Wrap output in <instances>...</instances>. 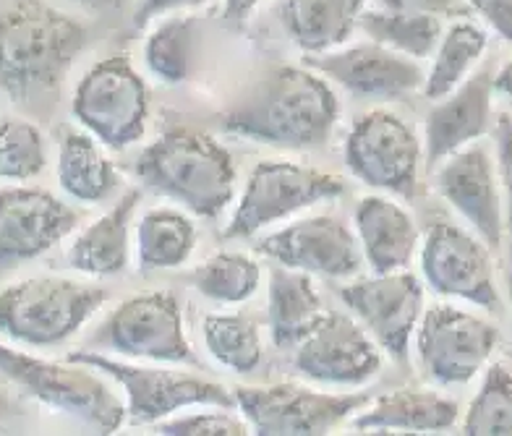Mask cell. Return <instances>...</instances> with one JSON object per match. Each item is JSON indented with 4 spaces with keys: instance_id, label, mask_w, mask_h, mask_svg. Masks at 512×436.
<instances>
[{
    "instance_id": "cell-1",
    "label": "cell",
    "mask_w": 512,
    "mask_h": 436,
    "mask_svg": "<svg viewBox=\"0 0 512 436\" xmlns=\"http://www.w3.org/2000/svg\"><path fill=\"white\" fill-rule=\"evenodd\" d=\"M340 121V100L309 68L277 66L254 81L223 115L228 134L283 149H317Z\"/></svg>"
},
{
    "instance_id": "cell-2",
    "label": "cell",
    "mask_w": 512,
    "mask_h": 436,
    "mask_svg": "<svg viewBox=\"0 0 512 436\" xmlns=\"http://www.w3.org/2000/svg\"><path fill=\"white\" fill-rule=\"evenodd\" d=\"M87 40V27L61 8L16 0L0 11V92L16 105L55 92Z\"/></svg>"
},
{
    "instance_id": "cell-3",
    "label": "cell",
    "mask_w": 512,
    "mask_h": 436,
    "mask_svg": "<svg viewBox=\"0 0 512 436\" xmlns=\"http://www.w3.org/2000/svg\"><path fill=\"white\" fill-rule=\"evenodd\" d=\"M136 175L155 194L212 220L233 202L238 170L233 155L215 136L176 126L139 155Z\"/></svg>"
},
{
    "instance_id": "cell-4",
    "label": "cell",
    "mask_w": 512,
    "mask_h": 436,
    "mask_svg": "<svg viewBox=\"0 0 512 436\" xmlns=\"http://www.w3.org/2000/svg\"><path fill=\"white\" fill-rule=\"evenodd\" d=\"M0 374L37 403L76 418L95 434H115L126 423V400L92 366L55 363L0 343Z\"/></svg>"
},
{
    "instance_id": "cell-5",
    "label": "cell",
    "mask_w": 512,
    "mask_h": 436,
    "mask_svg": "<svg viewBox=\"0 0 512 436\" xmlns=\"http://www.w3.org/2000/svg\"><path fill=\"white\" fill-rule=\"evenodd\" d=\"M108 290L71 277L45 275L0 290V332L14 343L53 348L68 343L108 301Z\"/></svg>"
},
{
    "instance_id": "cell-6",
    "label": "cell",
    "mask_w": 512,
    "mask_h": 436,
    "mask_svg": "<svg viewBox=\"0 0 512 436\" xmlns=\"http://www.w3.org/2000/svg\"><path fill=\"white\" fill-rule=\"evenodd\" d=\"M68 361L92 366L100 374H108L115 384H121L126 400V421L157 423L176 416L183 408H236V397L220 382L207 376L191 374L178 369H157V366H139V363L118 361V358L100 356L92 350L71 353Z\"/></svg>"
},
{
    "instance_id": "cell-7",
    "label": "cell",
    "mask_w": 512,
    "mask_h": 436,
    "mask_svg": "<svg viewBox=\"0 0 512 436\" xmlns=\"http://www.w3.org/2000/svg\"><path fill=\"white\" fill-rule=\"evenodd\" d=\"M71 110L102 147L126 149L147 134V84L126 55H110L81 76Z\"/></svg>"
},
{
    "instance_id": "cell-8",
    "label": "cell",
    "mask_w": 512,
    "mask_h": 436,
    "mask_svg": "<svg viewBox=\"0 0 512 436\" xmlns=\"http://www.w3.org/2000/svg\"><path fill=\"white\" fill-rule=\"evenodd\" d=\"M236 408L256 436L332 434L369 403L366 392H319L304 384L280 382L236 387Z\"/></svg>"
},
{
    "instance_id": "cell-9",
    "label": "cell",
    "mask_w": 512,
    "mask_h": 436,
    "mask_svg": "<svg viewBox=\"0 0 512 436\" xmlns=\"http://www.w3.org/2000/svg\"><path fill=\"white\" fill-rule=\"evenodd\" d=\"M343 194L345 183L332 173L288 160L259 162L243 186L236 215L225 228V238H249L272 222Z\"/></svg>"
},
{
    "instance_id": "cell-10",
    "label": "cell",
    "mask_w": 512,
    "mask_h": 436,
    "mask_svg": "<svg viewBox=\"0 0 512 436\" xmlns=\"http://www.w3.org/2000/svg\"><path fill=\"white\" fill-rule=\"evenodd\" d=\"M424 147L411 123L390 110H371L345 139V165L358 181L411 202L418 191Z\"/></svg>"
},
{
    "instance_id": "cell-11",
    "label": "cell",
    "mask_w": 512,
    "mask_h": 436,
    "mask_svg": "<svg viewBox=\"0 0 512 436\" xmlns=\"http://www.w3.org/2000/svg\"><path fill=\"white\" fill-rule=\"evenodd\" d=\"M416 350L426 376L442 387H463L497 350L499 329L455 306H432L418 322Z\"/></svg>"
},
{
    "instance_id": "cell-12",
    "label": "cell",
    "mask_w": 512,
    "mask_h": 436,
    "mask_svg": "<svg viewBox=\"0 0 512 436\" xmlns=\"http://www.w3.org/2000/svg\"><path fill=\"white\" fill-rule=\"evenodd\" d=\"M95 343L115 350L118 356L139 358V361H194V350L183 329L181 306L176 296L165 290L126 298L108 316V322L102 324Z\"/></svg>"
},
{
    "instance_id": "cell-13",
    "label": "cell",
    "mask_w": 512,
    "mask_h": 436,
    "mask_svg": "<svg viewBox=\"0 0 512 436\" xmlns=\"http://www.w3.org/2000/svg\"><path fill=\"white\" fill-rule=\"evenodd\" d=\"M421 269L439 296L460 298L492 314L502 311L489 246L468 230L450 222L432 225L421 249Z\"/></svg>"
},
{
    "instance_id": "cell-14",
    "label": "cell",
    "mask_w": 512,
    "mask_h": 436,
    "mask_svg": "<svg viewBox=\"0 0 512 436\" xmlns=\"http://www.w3.org/2000/svg\"><path fill=\"white\" fill-rule=\"evenodd\" d=\"M345 306L358 316L382 353L408 363L411 337L424 314V285L408 269L351 282L340 290Z\"/></svg>"
},
{
    "instance_id": "cell-15",
    "label": "cell",
    "mask_w": 512,
    "mask_h": 436,
    "mask_svg": "<svg viewBox=\"0 0 512 436\" xmlns=\"http://www.w3.org/2000/svg\"><path fill=\"white\" fill-rule=\"evenodd\" d=\"M293 363L309 382L361 387L382 371V348L358 319L324 311L317 327L296 345Z\"/></svg>"
},
{
    "instance_id": "cell-16",
    "label": "cell",
    "mask_w": 512,
    "mask_h": 436,
    "mask_svg": "<svg viewBox=\"0 0 512 436\" xmlns=\"http://www.w3.org/2000/svg\"><path fill=\"white\" fill-rule=\"evenodd\" d=\"M254 249L283 267L330 280L358 275L364 262L356 235L340 217L332 215L290 222L288 228L264 235L262 241L254 243Z\"/></svg>"
},
{
    "instance_id": "cell-17",
    "label": "cell",
    "mask_w": 512,
    "mask_h": 436,
    "mask_svg": "<svg viewBox=\"0 0 512 436\" xmlns=\"http://www.w3.org/2000/svg\"><path fill=\"white\" fill-rule=\"evenodd\" d=\"M434 188L463 217L489 249L505 241V199L499 191L492 152L484 144H468L437 165Z\"/></svg>"
},
{
    "instance_id": "cell-18",
    "label": "cell",
    "mask_w": 512,
    "mask_h": 436,
    "mask_svg": "<svg viewBox=\"0 0 512 436\" xmlns=\"http://www.w3.org/2000/svg\"><path fill=\"white\" fill-rule=\"evenodd\" d=\"M76 222V209L45 188H0V269L48 254Z\"/></svg>"
},
{
    "instance_id": "cell-19",
    "label": "cell",
    "mask_w": 512,
    "mask_h": 436,
    "mask_svg": "<svg viewBox=\"0 0 512 436\" xmlns=\"http://www.w3.org/2000/svg\"><path fill=\"white\" fill-rule=\"evenodd\" d=\"M306 66L364 100H400L424 87L426 81L416 58L371 40L364 45L337 47L330 53L306 55Z\"/></svg>"
},
{
    "instance_id": "cell-20",
    "label": "cell",
    "mask_w": 512,
    "mask_h": 436,
    "mask_svg": "<svg viewBox=\"0 0 512 436\" xmlns=\"http://www.w3.org/2000/svg\"><path fill=\"white\" fill-rule=\"evenodd\" d=\"M492 100L494 74L489 68L471 74L458 89L437 100L426 118V170H434L439 162L481 139L492 128Z\"/></svg>"
},
{
    "instance_id": "cell-21",
    "label": "cell",
    "mask_w": 512,
    "mask_h": 436,
    "mask_svg": "<svg viewBox=\"0 0 512 436\" xmlns=\"http://www.w3.org/2000/svg\"><path fill=\"white\" fill-rule=\"evenodd\" d=\"M361 254L374 275L408 269L421 241V230L408 209L387 196H366L356 209Z\"/></svg>"
},
{
    "instance_id": "cell-22",
    "label": "cell",
    "mask_w": 512,
    "mask_h": 436,
    "mask_svg": "<svg viewBox=\"0 0 512 436\" xmlns=\"http://www.w3.org/2000/svg\"><path fill=\"white\" fill-rule=\"evenodd\" d=\"M460 405L437 390H392L377 403L358 410L353 429L358 431H405V434H437L458 423Z\"/></svg>"
},
{
    "instance_id": "cell-23",
    "label": "cell",
    "mask_w": 512,
    "mask_h": 436,
    "mask_svg": "<svg viewBox=\"0 0 512 436\" xmlns=\"http://www.w3.org/2000/svg\"><path fill=\"white\" fill-rule=\"evenodd\" d=\"M139 199L142 191L131 188L110 212L81 230L68 246V267L87 277H113L126 272L128 238H131V222Z\"/></svg>"
},
{
    "instance_id": "cell-24",
    "label": "cell",
    "mask_w": 512,
    "mask_h": 436,
    "mask_svg": "<svg viewBox=\"0 0 512 436\" xmlns=\"http://www.w3.org/2000/svg\"><path fill=\"white\" fill-rule=\"evenodd\" d=\"M366 0H283L280 24L304 53L319 55L351 40Z\"/></svg>"
},
{
    "instance_id": "cell-25",
    "label": "cell",
    "mask_w": 512,
    "mask_h": 436,
    "mask_svg": "<svg viewBox=\"0 0 512 436\" xmlns=\"http://www.w3.org/2000/svg\"><path fill=\"white\" fill-rule=\"evenodd\" d=\"M324 314L322 296L314 288L311 275L301 269L277 264L270 269L267 285V324L275 348H296Z\"/></svg>"
},
{
    "instance_id": "cell-26",
    "label": "cell",
    "mask_w": 512,
    "mask_h": 436,
    "mask_svg": "<svg viewBox=\"0 0 512 436\" xmlns=\"http://www.w3.org/2000/svg\"><path fill=\"white\" fill-rule=\"evenodd\" d=\"M115 165L89 131H68L58 147V183L71 199L97 204L118 188Z\"/></svg>"
},
{
    "instance_id": "cell-27",
    "label": "cell",
    "mask_w": 512,
    "mask_h": 436,
    "mask_svg": "<svg viewBox=\"0 0 512 436\" xmlns=\"http://www.w3.org/2000/svg\"><path fill=\"white\" fill-rule=\"evenodd\" d=\"M196 251V225L178 209H152L136 225V259L142 272L176 269Z\"/></svg>"
},
{
    "instance_id": "cell-28",
    "label": "cell",
    "mask_w": 512,
    "mask_h": 436,
    "mask_svg": "<svg viewBox=\"0 0 512 436\" xmlns=\"http://www.w3.org/2000/svg\"><path fill=\"white\" fill-rule=\"evenodd\" d=\"M486 45H489V34L479 24H473L465 16L452 21L432 55V68L424 81L426 97L437 102L452 89H458L473 74L476 63L484 58Z\"/></svg>"
},
{
    "instance_id": "cell-29",
    "label": "cell",
    "mask_w": 512,
    "mask_h": 436,
    "mask_svg": "<svg viewBox=\"0 0 512 436\" xmlns=\"http://www.w3.org/2000/svg\"><path fill=\"white\" fill-rule=\"evenodd\" d=\"M199 40H202V29L194 16L162 19L144 40V66L157 81L178 87L194 74Z\"/></svg>"
},
{
    "instance_id": "cell-30",
    "label": "cell",
    "mask_w": 512,
    "mask_h": 436,
    "mask_svg": "<svg viewBox=\"0 0 512 436\" xmlns=\"http://www.w3.org/2000/svg\"><path fill=\"white\" fill-rule=\"evenodd\" d=\"M358 29L371 42L390 47L395 53H403L416 61L432 58L437 50L445 24L442 16L434 14H413V11H364L358 19Z\"/></svg>"
},
{
    "instance_id": "cell-31",
    "label": "cell",
    "mask_w": 512,
    "mask_h": 436,
    "mask_svg": "<svg viewBox=\"0 0 512 436\" xmlns=\"http://www.w3.org/2000/svg\"><path fill=\"white\" fill-rule=\"evenodd\" d=\"M204 345L217 363L236 374H251L262 363L259 324L249 314H209L202 324Z\"/></svg>"
},
{
    "instance_id": "cell-32",
    "label": "cell",
    "mask_w": 512,
    "mask_h": 436,
    "mask_svg": "<svg viewBox=\"0 0 512 436\" xmlns=\"http://www.w3.org/2000/svg\"><path fill=\"white\" fill-rule=\"evenodd\" d=\"M262 267L246 254L223 251L194 269V288L215 303H243L259 290Z\"/></svg>"
},
{
    "instance_id": "cell-33",
    "label": "cell",
    "mask_w": 512,
    "mask_h": 436,
    "mask_svg": "<svg viewBox=\"0 0 512 436\" xmlns=\"http://www.w3.org/2000/svg\"><path fill=\"white\" fill-rule=\"evenodd\" d=\"M463 431L471 436H512V371L505 363H492L486 369L465 413Z\"/></svg>"
},
{
    "instance_id": "cell-34",
    "label": "cell",
    "mask_w": 512,
    "mask_h": 436,
    "mask_svg": "<svg viewBox=\"0 0 512 436\" xmlns=\"http://www.w3.org/2000/svg\"><path fill=\"white\" fill-rule=\"evenodd\" d=\"M48 165L45 136L34 123L11 118L0 123V178L3 181H29Z\"/></svg>"
},
{
    "instance_id": "cell-35",
    "label": "cell",
    "mask_w": 512,
    "mask_h": 436,
    "mask_svg": "<svg viewBox=\"0 0 512 436\" xmlns=\"http://www.w3.org/2000/svg\"><path fill=\"white\" fill-rule=\"evenodd\" d=\"M155 434L162 436H246L251 434L249 423L236 418L228 408L207 410V413H189L181 418L157 421Z\"/></svg>"
},
{
    "instance_id": "cell-36",
    "label": "cell",
    "mask_w": 512,
    "mask_h": 436,
    "mask_svg": "<svg viewBox=\"0 0 512 436\" xmlns=\"http://www.w3.org/2000/svg\"><path fill=\"white\" fill-rule=\"evenodd\" d=\"M494 149H497L499 186L505 191V230L512 235V115L502 113L494 118Z\"/></svg>"
},
{
    "instance_id": "cell-37",
    "label": "cell",
    "mask_w": 512,
    "mask_h": 436,
    "mask_svg": "<svg viewBox=\"0 0 512 436\" xmlns=\"http://www.w3.org/2000/svg\"><path fill=\"white\" fill-rule=\"evenodd\" d=\"M499 40L512 42V0H465Z\"/></svg>"
},
{
    "instance_id": "cell-38",
    "label": "cell",
    "mask_w": 512,
    "mask_h": 436,
    "mask_svg": "<svg viewBox=\"0 0 512 436\" xmlns=\"http://www.w3.org/2000/svg\"><path fill=\"white\" fill-rule=\"evenodd\" d=\"M384 8L390 11H413V14H434V16H465L468 3L465 0H382Z\"/></svg>"
},
{
    "instance_id": "cell-39",
    "label": "cell",
    "mask_w": 512,
    "mask_h": 436,
    "mask_svg": "<svg viewBox=\"0 0 512 436\" xmlns=\"http://www.w3.org/2000/svg\"><path fill=\"white\" fill-rule=\"evenodd\" d=\"M209 0H139V6H136L134 14V24L139 29L152 24L160 16L168 14H181V11H194V8L204 6Z\"/></svg>"
},
{
    "instance_id": "cell-40",
    "label": "cell",
    "mask_w": 512,
    "mask_h": 436,
    "mask_svg": "<svg viewBox=\"0 0 512 436\" xmlns=\"http://www.w3.org/2000/svg\"><path fill=\"white\" fill-rule=\"evenodd\" d=\"M262 0H225L223 3V21L230 27H241L251 19L254 8L259 6Z\"/></svg>"
},
{
    "instance_id": "cell-41",
    "label": "cell",
    "mask_w": 512,
    "mask_h": 436,
    "mask_svg": "<svg viewBox=\"0 0 512 436\" xmlns=\"http://www.w3.org/2000/svg\"><path fill=\"white\" fill-rule=\"evenodd\" d=\"M494 94L512 100V61H507L505 66L494 74Z\"/></svg>"
},
{
    "instance_id": "cell-42",
    "label": "cell",
    "mask_w": 512,
    "mask_h": 436,
    "mask_svg": "<svg viewBox=\"0 0 512 436\" xmlns=\"http://www.w3.org/2000/svg\"><path fill=\"white\" fill-rule=\"evenodd\" d=\"M66 3L87 8V11H115V8H121L126 0H66Z\"/></svg>"
},
{
    "instance_id": "cell-43",
    "label": "cell",
    "mask_w": 512,
    "mask_h": 436,
    "mask_svg": "<svg viewBox=\"0 0 512 436\" xmlns=\"http://www.w3.org/2000/svg\"><path fill=\"white\" fill-rule=\"evenodd\" d=\"M507 293H510V306H512V249L507 256Z\"/></svg>"
}]
</instances>
